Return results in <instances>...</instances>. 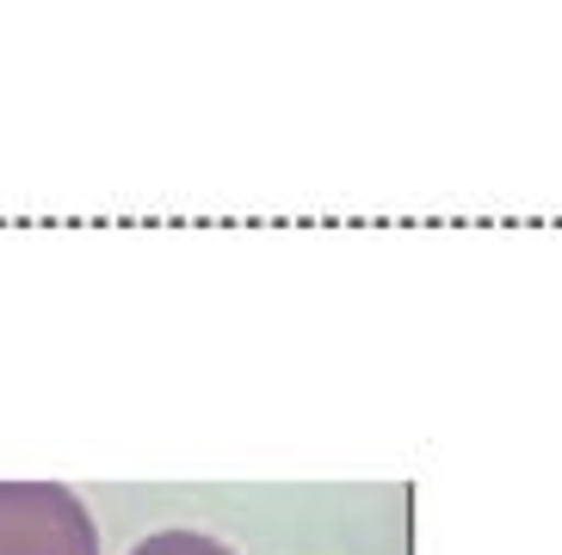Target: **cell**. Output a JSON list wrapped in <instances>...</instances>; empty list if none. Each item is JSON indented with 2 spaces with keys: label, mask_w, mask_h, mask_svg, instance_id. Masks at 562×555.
<instances>
[{
  "label": "cell",
  "mask_w": 562,
  "mask_h": 555,
  "mask_svg": "<svg viewBox=\"0 0 562 555\" xmlns=\"http://www.w3.org/2000/svg\"><path fill=\"white\" fill-rule=\"evenodd\" d=\"M0 555H100V531L56 482H0Z\"/></svg>",
  "instance_id": "6da1fadb"
},
{
  "label": "cell",
  "mask_w": 562,
  "mask_h": 555,
  "mask_svg": "<svg viewBox=\"0 0 562 555\" xmlns=\"http://www.w3.org/2000/svg\"><path fill=\"white\" fill-rule=\"evenodd\" d=\"M131 555H235V550L204 537V531H155V537H143Z\"/></svg>",
  "instance_id": "7a4b0ae2"
}]
</instances>
